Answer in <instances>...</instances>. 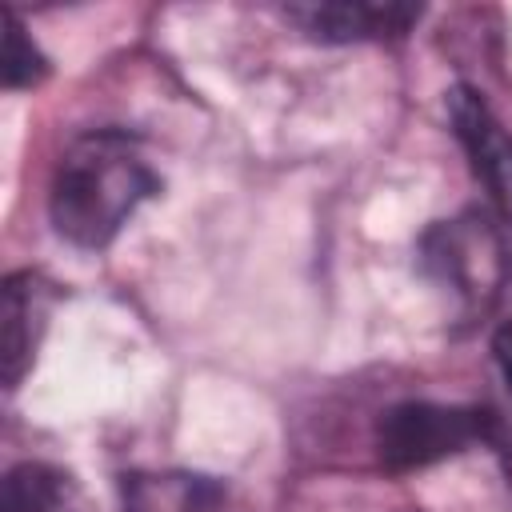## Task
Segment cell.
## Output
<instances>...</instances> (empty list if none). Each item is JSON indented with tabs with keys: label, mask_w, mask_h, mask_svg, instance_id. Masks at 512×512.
Here are the masks:
<instances>
[{
	"label": "cell",
	"mask_w": 512,
	"mask_h": 512,
	"mask_svg": "<svg viewBox=\"0 0 512 512\" xmlns=\"http://www.w3.org/2000/svg\"><path fill=\"white\" fill-rule=\"evenodd\" d=\"M160 192V176L128 132L100 128L76 136L52 172L48 216L76 248H108L144 200Z\"/></svg>",
	"instance_id": "cell-1"
},
{
	"label": "cell",
	"mask_w": 512,
	"mask_h": 512,
	"mask_svg": "<svg viewBox=\"0 0 512 512\" xmlns=\"http://www.w3.org/2000/svg\"><path fill=\"white\" fill-rule=\"evenodd\" d=\"M284 16L312 40L360 44V40H400L424 16V8L380 4V0H312V4H288Z\"/></svg>",
	"instance_id": "cell-5"
},
{
	"label": "cell",
	"mask_w": 512,
	"mask_h": 512,
	"mask_svg": "<svg viewBox=\"0 0 512 512\" xmlns=\"http://www.w3.org/2000/svg\"><path fill=\"white\" fill-rule=\"evenodd\" d=\"M124 512H252L248 500L220 476L160 468L124 476Z\"/></svg>",
	"instance_id": "cell-6"
},
{
	"label": "cell",
	"mask_w": 512,
	"mask_h": 512,
	"mask_svg": "<svg viewBox=\"0 0 512 512\" xmlns=\"http://www.w3.org/2000/svg\"><path fill=\"white\" fill-rule=\"evenodd\" d=\"M4 88H36L48 76V56L36 48V40L24 32L20 16L8 8L4 12V56H0Z\"/></svg>",
	"instance_id": "cell-9"
},
{
	"label": "cell",
	"mask_w": 512,
	"mask_h": 512,
	"mask_svg": "<svg viewBox=\"0 0 512 512\" xmlns=\"http://www.w3.org/2000/svg\"><path fill=\"white\" fill-rule=\"evenodd\" d=\"M420 268L440 292H448L456 320L476 324L496 308L512 260L492 216L472 208L452 220H436L420 236Z\"/></svg>",
	"instance_id": "cell-2"
},
{
	"label": "cell",
	"mask_w": 512,
	"mask_h": 512,
	"mask_svg": "<svg viewBox=\"0 0 512 512\" xmlns=\"http://www.w3.org/2000/svg\"><path fill=\"white\" fill-rule=\"evenodd\" d=\"M448 120L488 200L512 224V132L496 120L488 100L468 84H456L448 92Z\"/></svg>",
	"instance_id": "cell-4"
},
{
	"label": "cell",
	"mask_w": 512,
	"mask_h": 512,
	"mask_svg": "<svg viewBox=\"0 0 512 512\" xmlns=\"http://www.w3.org/2000/svg\"><path fill=\"white\" fill-rule=\"evenodd\" d=\"M52 300H56V288L24 268V272H12L4 280V312H0V356H4V388H20V380L28 376L32 360H36V348H40V336L48 328V312H52Z\"/></svg>",
	"instance_id": "cell-7"
},
{
	"label": "cell",
	"mask_w": 512,
	"mask_h": 512,
	"mask_svg": "<svg viewBox=\"0 0 512 512\" xmlns=\"http://www.w3.org/2000/svg\"><path fill=\"white\" fill-rule=\"evenodd\" d=\"M504 436L508 424L492 408L408 400L376 420V456L388 472H416L448 456H460L472 444H492L500 452Z\"/></svg>",
	"instance_id": "cell-3"
},
{
	"label": "cell",
	"mask_w": 512,
	"mask_h": 512,
	"mask_svg": "<svg viewBox=\"0 0 512 512\" xmlns=\"http://www.w3.org/2000/svg\"><path fill=\"white\" fill-rule=\"evenodd\" d=\"M0 512H84V500L72 476H64L52 464L24 460L4 476Z\"/></svg>",
	"instance_id": "cell-8"
}]
</instances>
